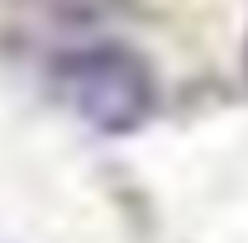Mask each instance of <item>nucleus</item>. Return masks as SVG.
Listing matches in <instances>:
<instances>
[{"label": "nucleus", "mask_w": 248, "mask_h": 243, "mask_svg": "<svg viewBox=\"0 0 248 243\" xmlns=\"http://www.w3.org/2000/svg\"><path fill=\"white\" fill-rule=\"evenodd\" d=\"M244 76H248V38H244Z\"/></svg>", "instance_id": "obj_2"}, {"label": "nucleus", "mask_w": 248, "mask_h": 243, "mask_svg": "<svg viewBox=\"0 0 248 243\" xmlns=\"http://www.w3.org/2000/svg\"><path fill=\"white\" fill-rule=\"evenodd\" d=\"M53 91L86 129L105 134V138L139 134L157 110L153 67L129 43H115V38H95V43L58 53Z\"/></svg>", "instance_id": "obj_1"}]
</instances>
